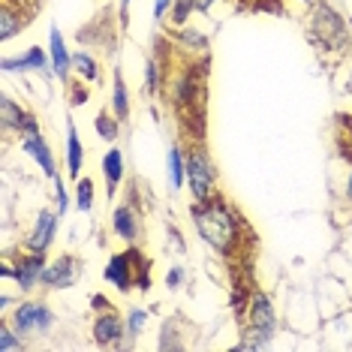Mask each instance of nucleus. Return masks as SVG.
<instances>
[{
  "instance_id": "nucleus-1",
  "label": "nucleus",
  "mask_w": 352,
  "mask_h": 352,
  "mask_svg": "<svg viewBox=\"0 0 352 352\" xmlns=\"http://www.w3.org/2000/svg\"><path fill=\"white\" fill-rule=\"evenodd\" d=\"M196 226L199 232L205 235V241L208 244H214L220 253H229L232 247L238 244V220H235V214H229L226 208H220V205H199L196 208Z\"/></svg>"
},
{
  "instance_id": "nucleus-22",
  "label": "nucleus",
  "mask_w": 352,
  "mask_h": 352,
  "mask_svg": "<svg viewBox=\"0 0 352 352\" xmlns=\"http://www.w3.org/2000/svg\"><path fill=\"white\" fill-rule=\"evenodd\" d=\"M97 126H100L102 139H115V135H118V126H115V124H111V121H109V118H106V115H102V118H100V121H97Z\"/></svg>"
},
{
  "instance_id": "nucleus-3",
  "label": "nucleus",
  "mask_w": 352,
  "mask_h": 352,
  "mask_svg": "<svg viewBox=\"0 0 352 352\" xmlns=\"http://www.w3.org/2000/svg\"><path fill=\"white\" fill-rule=\"evenodd\" d=\"M314 28H316V36L322 43H334V36H343V21L338 12H331L328 6H316V19H314Z\"/></svg>"
},
{
  "instance_id": "nucleus-24",
  "label": "nucleus",
  "mask_w": 352,
  "mask_h": 352,
  "mask_svg": "<svg viewBox=\"0 0 352 352\" xmlns=\"http://www.w3.org/2000/svg\"><path fill=\"white\" fill-rule=\"evenodd\" d=\"M172 3V0H157V3H154V15H157V19H163V12H166V6H169Z\"/></svg>"
},
{
  "instance_id": "nucleus-8",
  "label": "nucleus",
  "mask_w": 352,
  "mask_h": 352,
  "mask_svg": "<svg viewBox=\"0 0 352 352\" xmlns=\"http://www.w3.org/2000/svg\"><path fill=\"white\" fill-rule=\"evenodd\" d=\"M52 235H54V217L45 211V214H39V223H36L34 235L28 238V244L34 247V250H45V247L52 244Z\"/></svg>"
},
{
  "instance_id": "nucleus-5",
  "label": "nucleus",
  "mask_w": 352,
  "mask_h": 352,
  "mask_svg": "<svg viewBox=\"0 0 352 352\" xmlns=\"http://www.w3.org/2000/svg\"><path fill=\"white\" fill-rule=\"evenodd\" d=\"M135 262V253H121V256H111L109 268H106V277L111 280L115 286H121V289H130L133 283V274H130V265Z\"/></svg>"
},
{
  "instance_id": "nucleus-12",
  "label": "nucleus",
  "mask_w": 352,
  "mask_h": 352,
  "mask_svg": "<svg viewBox=\"0 0 352 352\" xmlns=\"http://www.w3.org/2000/svg\"><path fill=\"white\" fill-rule=\"evenodd\" d=\"M36 274H43V256H28V259H21L19 271H15L21 286H30L36 280Z\"/></svg>"
},
{
  "instance_id": "nucleus-6",
  "label": "nucleus",
  "mask_w": 352,
  "mask_h": 352,
  "mask_svg": "<svg viewBox=\"0 0 352 352\" xmlns=\"http://www.w3.org/2000/svg\"><path fill=\"white\" fill-rule=\"evenodd\" d=\"M39 280L49 286H67L69 280H73V259H69V256H60L52 268H45L43 274H39Z\"/></svg>"
},
{
  "instance_id": "nucleus-20",
  "label": "nucleus",
  "mask_w": 352,
  "mask_h": 352,
  "mask_svg": "<svg viewBox=\"0 0 352 352\" xmlns=\"http://www.w3.org/2000/svg\"><path fill=\"white\" fill-rule=\"evenodd\" d=\"M253 316H256V322H265L271 325V310H268V301L265 298H256V310H253Z\"/></svg>"
},
{
  "instance_id": "nucleus-26",
  "label": "nucleus",
  "mask_w": 352,
  "mask_h": 352,
  "mask_svg": "<svg viewBox=\"0 0 352 352\" xmlns=\"http://www.w3.org/2000/svg\"><path fill=\"white\" fill-rule=\"evenodd\" d=\"M126 3H130V0H124V12H126Z\"/></svg>"
},
{
  "instance_id": "nucleus-14",
  "label": "nucleus",
  "mask_w": 352,
  "mask_h": 352,
  "mask_svg": "<svg viewBox=\"0 0 352 352\" xmlns=\"http://www.w3.org/2000/svg\"><path fill=\"white\" fill-rule=\"evenodd\" d=\"M67 160H69V178L78 175V166H82V145H78L76 126L69 124V142H67Z\"/></svg>"
},
{
  "instance_id": "nucleus-19",
  "label": "nucleus",
  "mask_w": 352,
  "mask_h": 352,
  "mask_svg": "<svg viewBox=\"0 0 352 352\" xmlns=\"http://www.w3.org/2000/svg\"><path fill=\"white\" fill-rule=\"evenodd\" d=\"M340 121L349 126V133H343V135H340V154L352 160V118H340Z\"/></svg>"
},
{
  "instance_id": "nucleus-2",
  "label": "nucleus",
  "mask_w": 352,
  "mask_h": 352,
  "mask_svg": "<svg viewBox=\"0 0 352 352\" xmlns=\"http://www.w3.org/2000/svg\"><path fill=\"white\" fill-rule=\"evenodd\" d=\"M187 175H190V187H193L196 199L205 202L214 190V169L202 151H190L187 154Z\"/></svg>"
},
{
  "instance_id": "nucleus-23",
  "label": "nucleus",
  "mask_w": 352,
  "mask_h": 352,
  "mask_svg": "<svg viewBox=\"0 0 352 352\" xmlns=\"http://www.w3.org/2000/svg\"><path fill=\"white\" fill-rule=\"evenodd\" d=\"M142 322H145V314H139V310H135L133 319H130V331L135 334V331H139V328H142Z\"/></svg>"
},
{
  "instance_id": "nucleus-10",
  "label": "nucleus",
  "mask_w": 352,
  "mask_h": 352,
  "mask_svg": "<svg viewBox=\"0 0 352 352\" xmlns=\"http://www.w3.org/2000/svg\"><path fill=\"white\" fill-rule=\"evenodd\" d=\"M106 181H109V196L115 193V187H118V181H121V175H124V157H121V151H109L106 154Z\"/></svg>"
},
{
  "instance_id": "nucleus-17",
  "label": "nucleus",
  "mask_w": 352,
  "mask_h": 352,
  "mask_svg": "<svg viewBox=\"0 0 352 352\" xmlns=\"http://www.w3.org/2000/svg\"><path fill=\"white\" fill-rule=\"evenodd\" d=\"M115 111H118L115 118H126V94H124V82L118 73H115Z\"/></svg>"
},
{
  "instance_id": "nucleus-7",
  "label": "nucleus",
  "mask_w": 352,
  "mask_h": 352,
  "mask_svg": "<svg viewBox=\"0 0 352 352\" xmlns=\"http://www.w3.org/2000/svg\"><path fill=\"white\" fill-rule=\"evenodd\" d=\"M25 148L30 151V154H36L39 166L45 169V175H54V160H52V151L43 145V139L36 135V126H30L28 130V139H25Z\"/></svg>"
},
{
  "instance_id": "nucleus-18",
  "label": "nucleus",
  "mask_w": 352,
  "mask_h": 352,
  "mask_svg": "<svg viewBox=\"0 0 352 352\" xmlns=\"http://www.w3.org/2000/svg\"><path fill=\"white\" fill-rule=\"evenodd\" d=\"M76 67L85 78H97V63L87 58V54H76Z\"/></svg>"
},
{
  "instance_id": "nucleus-21",
  "label": "nucleus",
  "mask_w": 352,
  "mask_h": 352,
  "mask_svg": "<svg viewBox=\"0 0 352 352\" xmlns=\"http://www.w3.org/2000/svg\"><path fill=\"white\" fill-rule=\"evenodd\" d=\"M169 169H172V187H181V154L178 151L169 154Z\"/></svg>"
},
{
  "instance_id": "nucleus-25",
  "label": "nucleus",
  "mask_w": 352,
  "mask_h": 352,
  "mask_svg": "<svg viewBox=\"0 0 352 352\" xmlns=\"http://www.w3.org/2000/svg\"><path fill=\"white\" fill-rule=\"evenodd\" d=\"M12 346H19V343H15V338L10 331H3V349H12Z\"/></svg>"
},
{
  "instance_id": "nucleus-16",
  "label": "nucleus",
  "mask_w": 352,
  "mask_h": 352,
  "mask_svg": "<svg viewBox=\"0 0 352 352\" xmlns=\"http://www.w3.org/2000/svg\"><path fill=\"white\" fill-rule=\"evenodd\" d=\"M91 205H94V181H78V208L82 211H91Z\"/></svg>"
},
{
  "instance_id": "nucleus-9",
  "label": "nucleus",
  "mask_w": 352,
  "mask_h": 352,
  "mask_svg": "<svg viewBox=\"0 0 352 352\" xmlns=\"http://www.w3.org/2000/svg\"><path fill=\"white\" fill-rule=\"evenodd\" d=\"M115 229H118L121 238H126V241H133V238L139 235V220H135L133 208H118L115 211Z\"/></svg>"
},
{
  "instance_id": "nucleus-4",
  "label": "nucleus",
  "mask_w": 352,
  "mask_h": 352,
  "mask_svg": "<svg viewBox=\"0 0 352 352\" xmlns=\"http://www.w3.org/2000/svg\"><path fill=\"white\" fill-rule=\"evenodd\" d=\"M49 322H52V314L43 304H25V307L15 310V325L21 331H36V328H45Z\"/></svg>"
},
{
  "instance_id": "nucleus-15",
  "label": "nucleus",
  "mask_w": 352,
  "mask_h": 352,
  "mask_svg": "<svg viewBox=\"0 0 352 352\" xmlns=\"http://www.w3.org/2000/svg\"><path fill=\"white\" fill-rule=\"evenodd\" d=\"M28 67H45V54L39 49H30L25 58L19 60H6V69H28Z\"/></svg>"
},
{
  "instance_id": "nucleus-11",
  "label": "nucleus",
  "mask_w": 352,
  "mask_h": 352,
  "mask_svg": "<svg viewBox=\"0 0 352 352\" xmlns=\"http://www.w3.org/2000/svg\"><path fill=\"white\" fill-rule=\"evenodd\" d=\"M118 334H121V319H118L115 314L102 316L100 322L94 325V338H97L100 343H109V340H115Z\"/></svg>"
},
{
  "instance_id": "nucleus-13",
  "label": "nucleus",
  "mask_w": 352,
  "mask_h": 352,
  "mask_svg": "<svg viewBox=\"0 0 352 352\" xmlns=\"http://www.w3.org/2000/svg\"><path fill=\"white\" fill-rule=\"evenodd\" d=\"M52 54H54V73L60 78L69 76V58H67V49H63V39L58 30H52Z\"/></svg>"
}]
</instances>
